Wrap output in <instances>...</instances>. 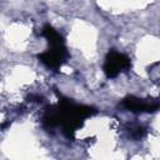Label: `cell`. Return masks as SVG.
Here are the masks:
<instances>
[{"mask_svg":"<svg viewBox=\"0 0 160 160\" xmlns=\"http://www.w3.org/2000/svg\"><path fill=\"white\" fill-rule=\"evenodd\" d=\"M130 66V60L118 51H110L105 59L104 72L109 78H115L121 70H125Z\"/></svg>","mask_w":160,"mask_h":160,"instance_id":"obj_1","label":"cell"},{"mask_svg":"<svg viewBox=\"0 0 160 160\" xmlns=\"http://www.w3.org/2000/svg\"><path fill=\"white\" fill-rule=\"evenodd\" d=\"M65 56H66V50L62 45V46H51L50 50L40 54L39 59L46 66L56 69L62 64V61L65 60Z\"/></svg>","mask_w":160,"mask_h":160,"instance_id":"obj_2","label":"cell"},{"mask_svg":"<svg viewBox=\"0 0 160 160\" xmlns=\"http://www.w3.org/2000/svg\"><path fill=\"white\" fill-rule=\"evenodd\" d=\"M124 106L131 111H155L159 108L158 102H151V101H145L139 98L134 96H128L122 101Z\"/></svg>","mask_w":160,"mask_h":160,"instance_id":"obj_3","label":"cell"},{"mask_svg":"<svg viewBox=\"0 0 160 160\" xmlns=\"http://www.w3.org/2000/svg\"><path fill=\"white\" fill-rule=\"evenodd\" d=\"M42 35H44V38L49 41V44H50L51 46H62V45H64V41H62L61 35H60L56 30H54L50 25H45V26H44V29H42Z\"/></svg>","mask_w":160,"mask_h":160,"instance_id":"obj_4","label":"cell"}]
</instances>
